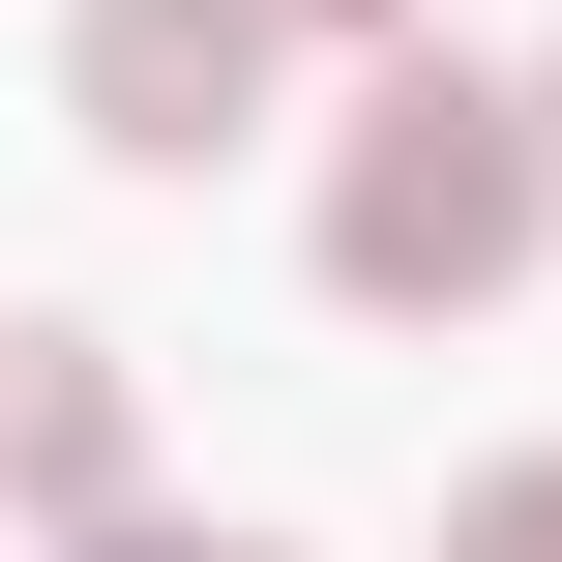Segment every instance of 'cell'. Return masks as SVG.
Wrapping results in <instances>:
<instances>
[{
    "mask_svg": "<svg viewBox=\"0 0 562 562\" xmlns=\"http://www.w3.org/2000/svg\"><path fill=\"white\" fill-rule=\"evenodd\" d=\"M89 562H296V533H89Z\"/></svg>",
    "mask_w": 562,
    "mask_h": 562,
    "instance_id": "cell-5",
    "label": "cell"
},
{
    "mask_svg": "<svg viewBox=\"0 0 562 562\" xmlns=\"http://www.w3.org/2000/svg\"><path fill=\"white\" fill-rule=\"evenodd\" d=\"M119 474H148V385H119V326H0V504L119 533Z\"/></svg>",
    "mask_w": 562,
    "mask_h": 562,
    "instance_id": "cell-3",
    "label": "cell"
},
{
    "mask_svg": "<svg viewBox=\"0 0 562 562\" xmlns=\"http://www.w3.org/2000/svg\"><path fill=\"white\" fill-rule=\"evenodd\" d=\"M504 119H533V178H562V59H533V89H504Z\"/></svg>",
    "mask_w": 562,
    "mask_h": 562,
    "instance_id": "cell-7",
    "label": "cell"
},
{
    "mask_svg": "<svg viewBox=\"0 0 562 562\" xmlns=\"http://www.w3.org/2000/svg\"><path fill=\"white\" fill-rule=\"evenodd\" d=\"M267 59H296L267 0H89V30H59V119H89L119 178H207V148H267Z\"/></svg>",
    "mask_w": 562,
    "mask_h": 562,
    "instance_id": "cell-2",
    "label": "cell"
},
{
    "mask_svg": "<svg viewBox=\"0 0 562 562\" xmlns=\"http://www.w3.org/2000/svg\"><path fill=\"white\" fill-rule=\"evenodd\" d=\"M533 237H562L533 119H504L474 59H385V89H356V148H326V296H356V326H474Z\"/></svg>",
    "mask_w": 562,
    "mask_h": 562,
    "instance_id": "cell-1",
    "label": "cell"
},
{
    "mask_svg": "<svg viewBox=\"0 0 562 562\" xmlns=\"http://www.w3.org/2000/svg\"><path fill=\"white\" fill-rule=\"evenodd\" d=\"M267 30H415V0H267Z\"/></svg>",
    "mask_w": 562,
    "mask_h": 562,
    "instance_id": "cell-6",
    "label": "cell"
},
{
    "mask_svg": "<svg viewBox=\"0 0 562 562\" xmlns=\"http://www.w3.org/2000/svg\"><path fill=\"white\" fill-rule=\"evenodd\" d=\"M445 562H562V445H533V474H474V504H445Z\"/></svg>",
    "mask_w": 562,
    "mask_h": 562,
    "instance_id": "cell-4",
    "label": "cell"
}]
</instances>
